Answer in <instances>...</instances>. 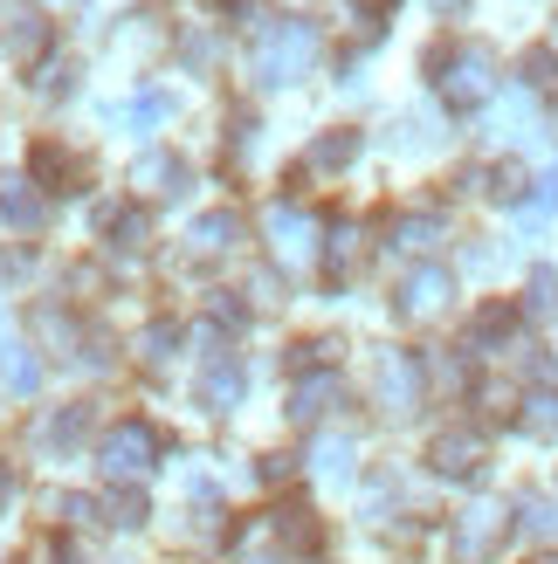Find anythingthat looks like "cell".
Here are the masks:
<instances>
[{
    "instance_id": "6da1fadb",
    "label": "cell",
    "mask_w": 558,
    "mask_h": 564,
    "mask_svg": "<svg viewBox=\"0 0 558 564\" xmlns=\"http://www.w3.org/2000/svg\"><path fill=\"white\" fill-rule=\"evenodd\" d=\"M311 63H318V28L311 21H276L262 35V48H256V76L262 83H297Z\"/></svg>"
},
{
    "instance_id": "7a4b0ae2",
    "label": "cell",
    "mask_w": 558,
    "mask_h": 564,
    "mask_svg": "<svg viewBox=\"0 0 558 564\" xmlns=\"http://www.w3.org/2000/svg\"><path fill=\"white\" fill-rule=\"evenodd\" d=\"M97 462H104V475H110V482L152 475V462H159V427H152V420H118V427L104 434Z\"/></svg>"
},
{
    "instance_id": "3957f363",
    "label": "cell",
    "mask_w": 558,
    "mask_h": 564,
    "mask_svg": "<svg viewBox=\"0 0 558 564\" xmlns=\"http://www.w3.org/2000/svg\"><path fill=\"white\" fill-rule=\"evenodd\" d=\"M441 97H449L455 110H476L490 97V48H455L449 76H441Z\"/></svg>"
},
{
    "instance_id": "277c9868",
    "label": "cell",
    "mask_w": 558,
    "mask_h": 564,
    "mask_svg": "<svg viewBox=\"0 0 558 564\" xmlns=\"http://www.w3.org/2000/svg\"><path fill=\"white\" fill-rule=\"evenodd\" d=\"M496 544H504V510H496V502H476V510L455 523V557L476 564V557H490Z\"/></svg>"
},
{
    "instance_id": "5b68a950",
    "label": "cell",
    "mask_w": 558,
    "mask_h": 564,
    "mask_svg": "<svg viewBox=\"0 0 558 564\" xmlns=\"http://www.w3.org/2000/svg\"><path fill=\"white\" fill-rule=\"evenodd\" d=\"M414 400H421V365H414L407 351H379V406L407 413Z\"/></svg>"
},
{
    "instance_id": "8992f818",
    "label": "cell",
    "mask_w": 558,
    "mask_h": 564,
    "mask_svg": "<svg viewBox=\"0 0 558 564\" xmlns=\"http://www.w3.org/2000/svg\"><path fill=\"white\" fill-rule=\"evenodd\" d=\"M449 269H414L407 282H400V317H441L449 310Z\"/></svg>"
},
{
    "instance_id": "52a82bcc",
    "label": "cell",
    "mask_w": 558,
    "mask_h": 564,
    "mask_svg": "<svg viewBox=\"0 0 558 564\" xmlns=\"http://www.w3.org/2000/svg\"><path fill=\"white\" fill-rule=\"evenodd\" d=\"M269 235H276V256H283V262H303L311 241H318V220L283 200V207H269Z\"/></svg>"
},
{
    "instance_id": "ba28073f",
    "label": "cell",
    "mask_w": 558,
    "mask_h": 564,
    "mask_svg": "<svg viewBox=\"0 0 558 564\" xmlns=\"http://www.w3.org/2000/svg\"><path fill=\"white\" fill-rule=\"evenodd\" d=\"M242 386H248L242 365H235V358H214L207 372H201V400H207V413H235V406H242Z\"/></svg>"
},
{
    "instance_id": "9c48e42d",
    "label": "cell",
    "mask_w": 558,
    "mask_h": 564,
    "mask_svg": "<svg viewBox=\"0 0 558 564\" xmlns=\"http://www.w3.org/2000/svg\"><path fill=\"white\" fill-rule=\"evenodd\" d=\"M428 462H434L441 475H476V462H483V434H441V441L428 447Z\"/></svg>"
},
{
    "instance_id": "30bf717a",
    "label": "cell",
    "mask_w": 558,
    "mask_h": 564,
    "mask_svg": "<svg viewBox=\"0 0 558 564\" xmlns=\"http://www.w3.org/2000/svg\"><path fill=\"white\" fill-rule=\"evenodd\" d=\"M339 392H345V379H339V372H318V379H303V386L290 392V420H318L331 400H339Z\"/></svg>"
},
{
    "instance_id": "8fae6325",
    "label": "cell",
    "mask_w": 558,
    "mask_h": 564,
    "mask_svg": "<svg viewBox=\"0 0 558 564\" xmlns=\"http://www.w3.org/2000/svg\"><path fill=\"white\" fill-rule=\"evenodd\" d=\"M0 220H8V228H42V200L28 193V180L0 186Z\"/></svg>"
},
{
    "instance_id": "7c38bea8",
    "label": "cell",
    "mask_w": 558,
    "mask_h": 564,
    "mask_svg": "<svg viewBox=\"0 0 558 564\" xmlns=\"http://www.w3.org/2000/svg\"><path fill=\"white\" fill-rule=\"evenodd\" d=\"M358 152V131H331V138H318V145H311V165H318V173H331V165H345Z\"/></svg>"
},
{
    "instance_id": "4fadbf2b",
    "label": "cell",
    "mask_w": 558,
    "mask_h": 564,
    "mask_svg": "<svg viewBox=\"0 0 558 564\" xmlns=\"http://www.w3.org/2000/svg\"><path fill=\"white\" fill-rule=\"evenodd\" d=\"M235 235H242V220H235V214H207V220H201V228H193V241H201V248H207V256H221V248H228Z\"/></svg>"
},
{
    "instance_id": "5bb4252c",
    "label": "cell",
    "mask_w": 558,
    "mask_h": 564,
    "mask_svg": "<svg viewBox=\"0 0 558 564\" xmlns=\"http://www.w3.org/2000/svg\"><path fill=\"white\" fill-rule=\"evenodd\" d=\"M524 427H532V434H558V392H532V400H524Z\"/></svg>"
},
{
    "instance_id": "9a60e30c",
    "label": "cell",
    "mask_w": 558,
    "mask_h": 564,
    "mask_svg": "<svg viewBox=\"0 0 558 564\" xmlns=\"http://www.w3.org/2000/svg\"><path fill=\"white\" fill-rule=\"evenodd\" d=\"M42 42H49V28H42L35 14H21V21L8 28V48H14V55H42Z\"/></svg>"
},
{
    "instance_id": "2e32d148",
    "label": "cell",
    "mask_w": 558,
    "mask_h": 564,
    "mask_svg": "<svg viewBox=\"0 0 558 564\" xmlns=\"http://www.w3.org/2000/svg\"><path fill=\"white\" fill-rule=\"evenodd\" d=\"M524 310H532V317H551V310H558V275H551V269L532 275V296H524Z\"/></svg>"
},
{
    "instance_id": "e0dca14e",
    "label": "cell",
    "mask_w": 558,
    "mask_h": 564,
    "mask_svg": "<svg viewBox=\"0 0 558 564\" xmlns=\"http://www.w3.org/2000/svg\"><path fill=\"white\" fill-rule=\"evenodd\" d=\"M524 530H532V538H551V530H558V510L545 496H524Z\"/></svg>"
},
{
    "instance_id": "ac0fdd59",
    "label": "cell",
    "mask_w": 558,
    "mask_h": 564,
    "mask_svg": "<svg viewBox=\"0 0 558 564\" xmlns=\"http://www.w3.org/2000/svg\"><path fill=\"white\" fill-rule=\"evenodd\" d=\"M524 83H532V90H551V83H558V63H551L545 48H532V55H524Z\"/></svg>"
},
{
    "instance_id": "d6986e66",
    "label": "cell",
    "mask_w": 558,
    "mask_h": 564,
    "mask_svg": "<svg viewBox=\"0 0 558 564\" xmlns=\"http://www.w3.org/2000/svg\"><path fill=\"white\" fill-rule=\"evenodd\" d=\"M83 427H90V413H83V406H69V413L49 427V441H55V447H69V441H83Z\"/></svg>"
},
{
    "instance_id": "ffe728a7",
    "label": "cell",
    "mask_w": 558,
    "mask_h": 564,
    "mask_svg": "<svg viewBox=\"0 0 558 564\" xmlns=\"http://www.w3.org/2000/svg\"><path fill=\"white\" fill-rule=\"evenodd\" d=\"M318 462H324V475H345V468H352V441H345V434H331V441L318 447Z\"/></svg>"
},
{
    "instance_id": "44dd1931",
    "label": "cell",
    "mask_w": 558,
    "mask_h": 564,
    "mask_svg": "<svg viewBox=\"0 0 558 564\" xmlns=\"http://www.w3.org/2000/svg\"><path fill=\"white\" fill-rule=\"evenodd\" d=\"M441 220H400V248H434Z\"/></svg>"
},
{
    "instance_id": "7402d4cb",
    "label": "cell",
    "mask_w": 558,
    "mask_h": 564,
    "mask_svg": "<svg viewBox=\"0 0 558 564\" xmlns=\"http://www.w3.org/2000/svg\"><path fill=\"white\" fill-rule=\"evenodd\" d=\"M504 330H511V310H483V317H476V345H496Z\"/></svg>"
},
{
    "instance_id": "603a6c76",
    "label": "cell",
    "mask_w": 558,
    "mask_h": 564,
    "mask_svg": "<svg viewBox=\"0 0 558 564\" xmlns=\"http://www.w3.org/2000/svg\"><path fill=\"white\" fill-rule=\"evenodd\" d=\"M173 345H180V324H152L146 330V358H165Z\"/></svg>"
},
{
    "instance_id": "cb8c5ba5",
    "label": "cell",
    "mask_w": 558,
    "mask_h": 564,
    "mask_svg": "<svg viewBox=\"0 0 558 564\" xmlns=\"http://www.w3.org/2000/svg\"><path fill=\"white\" fill-rule=\"evenodd\" d=\"M524 193V165H504V173H496V200H517Z\"/></svg>"
},
{
    "instance_id": "d4e9b609",
    "label": "cell",
    "mask_w": 558,
    "mask_h": 564,
    "mask_svg": "<svg viewBox=\"0 0 558 564\" xmlns=\"http://www.w3.org/2000/svg\"><path fill=\"white\" fill-rule=\"evenodd\" d=\"M118 241H125V248L146 241V214H118Z\"/></svg>"
},
{
    "instance_id": "484cf974",
    "label": "cell",
    "mask_w": 558,
    "mask_h": 564,
    "mask_svg": "<svg viewBox=\"0 0 558 564\" xmlns=\"http://www.w3.org/2000/svg\"><path fill=\"white\" fill-rule=\"evenodd\" d=\"M131 118H138V124H159V118H165V97H138Z\"/></svg>"
},
{
    "instance_id": "4316f807",
    "label": "cell",
    "mask_w": 558,
    "mask_h": 564,
    "mask_svg": "<svg viewBox=\"0 0 558 564\" xmlns=\"http://www.w3.org/2000/svg\"><path fill=\"white\" fill-rule=\"evenodd\" d=\"M345 262H352V228L331 235V269H345Z\"/></svg>"
},
{
    "instance_id": "83f0119b",
    "label": "cell",
    "mask_w": 558,
    "mask_h": 564,
    "mask_svg": "<svg viewBox=\"0 0 558 564\" xmlns=\"http://www.w3.org/2000/svg\"><path fill=\"white\" fill-rule=\"evenodd\" d=\"M8 496H14V468L0 462V510H8Z\"/></svg>"
},
{
    "instance_id": "f1b7e54d",
    "label": "cell",
    "mask_w": 558,
    "mask_h": 564,
    "mask_svg": "<svg viewBox=\"0 0 558 564\" xmlns=\"http://www.w3.org/2000/svg\"><path fill=\"white\" fill-rule=\"evenodd\" d=\"M352 8H366V14H386V8H394V0H352Z\"/></svg>"
},
{
    "instance_id": "f546056e",
    "label": "cell",
    "mask_w": 558,
    "mask_h": 564,
    "mask_svg": "<svg viewBox=\"0 0 558 564\" xmlns=\"http://www.w3.org/2000/svg\"><path fill=\"white\" fill-rule=\"evenodd\" d=\"M434 8H441V14H455V8H462V0H434Z\"/></svg>"
},
{
    "instance_id": "4dcf8cb0",
    "label": "cell",
    "mask_w": 558,
    "mask_h": 564,
    "mask_svg": "<svg viewBox=\"0 0 558 564\" xmlns=\"http://www.w3.org/2000/svg\"><path fill=\"white\" fill-rule=\"evenodd\" d=\"M545 564H558V557H545Z\"/></svg>"
}]
</instances>
